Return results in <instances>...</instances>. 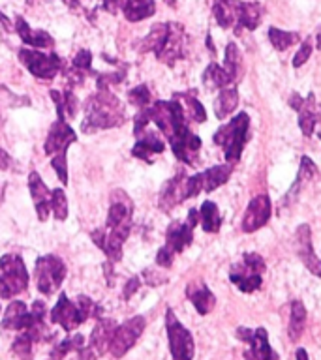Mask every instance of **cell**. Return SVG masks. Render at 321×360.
Segmentation results:
<instances>
[{"label":"cell","instance_id":"cell-39","mask_svg":"<svg viewBox=\"0 0 321 360\" xmlns=\"http://www.w3.org/2000/svg\"><path fill=\"white\" fill-rule=\"evenodd\" d=\"M167 29H169V23H160V25H155L152 29H150L149 36L145 38L143 44H141V49L143 51H152L156 53L158 49L162 47V44H164V40H166L167 36Z\"/></svg>","mask_w":321,"mask_h":360},{"label":"cell","instance_id":"cell-36","mask_svg":"<svg viewBox=\"0 0 321 360\" xmlns=\"http://www.w3.org/2000/svg\"><path fill=\"white\" fill-rule=\"evenodd\" d=\"M203 83H205L207 88H225V86H230L233 83V79L228 75L224 66L212 62L209 64V68L203 74Z\"/></svg>","mask_w":321,"mask_h":360},{"label":"cell","instance_id":"cell-9","mask_svg":"<svg viewBox=\"0 0 321 360\" xmlns=\"http://www.w3.org/2000/svg\"><path fill=\"white\" fill-rule=\"evenodd\" d=\"M117 323L113 319H103L100 317L94 326V331L91 332L89 343L79 351V360H96L102 354H105L111 347V340L117 331Z\"/></svg>","mask_w":321,"mask_h":360},{"label":"cell","instance_id":"cell-18","mask_svg":"<svg viewBox=\"0 0 321 360\" xmlns=\"http://www.w3.org/2000/svg\"><path fill=\"white\" fill-rule=\"evenodd\" d=\"M75 139H77V135H75V132L68 124V120H57L51 126V130H49L44 150H46L47 156L66 154V149L74 143Z\"/></svg>","mask_w":321,"mask_h":360},{"label":"cell","instance_id":"cell-11","mask_svg":"<svg viewBox=\"0 0 321 360\" xmlns=\"http://www.w3.org/2000/svg\"><path fill=\"white\" fill-rule=\"evenodd\" d=\"M145 325L147 321L141 315H136L132 319H128L126 323H122L121 326H117L115 334H113V340H111L110 353L115 356V359H121L130 351V349L136 345L141 334L145 331Z\"/></svg>","mask_w":321,"mask_h":360},{"label":"cell","instance_id":"cell-30","mask_svg":"<svg viewBox=\"0 0 321 360\" xmlns=\"http://www.w3.org/2000/svg\"><path fill=\"white\" fill-rule=\"evenodd\" d=\"M239 105V92H237L235 86H225L222 88L214 102V114L218 116V120L228 119L233 111Z\"/></svg>","mask_w":321,"mask_h":360},{"label":"cell","instance_id":"cell-16","mask_svg":"<svg viewBox=\"0 0 321 360\" xmlns=\"http://www.w3.org/2000/svg\"><path fill=\"white\" fill-rule=\"evenodd\" d=\"M51 321L55 325H60L66 332H74L77 326H81L86 321L83 312L79 309L77 302H72L66 295H60L58 302L51 309Z\"/></svg>","mask_w":321,"mask_h":360},{"label":"cell","instance_id":"cell-15","mask_svg":"<svg viewBox=\"0 0 321 360\" xmlns=\"http://www.w3.org/2000/svg\"><path fill=\"white\" fill-rule=\"evenodd\" d=\"M92 240L107 258V265H115L117 261H121L122 258V244L128 239L126 233L115 231V229L102 227L92 231Z\"/></svg>","mask_w":321,"mask_h":360},{"label":"cell","instance_id":"cell-29","mask_svg":"<svg viewBox=\"0 0 321 360\" xmlns=\"http://www.w3.org/2000/svg\"><path fill=\"white\" fill-rule=\"evenodd\" d=\"M304 328H306V308L301 300H293L289 306V326H287L289 340L299 342L304 334Z\"/></svg>","mask_w":321,"mask_h":360},{"label":"cell","instance_id":"cell-24","mask_svg":"<svg viewBox=\"0 0 321 360\" xmlns=\"http://www.w3.org/2000/svg\"><path fill=\"white\" fill-rule=\"evenodd\" d=\"M186 197V177L184 175H177L175 178H171L169 182L164 186L160 194V208L164 212H169L173 206L181 205Z\"/></svg>","mask_w":321,"mask_h":360},{"label":"cell","instance_id":"cell-26","mask_svg":"<svg viewBox=\"0 0 321 360\" xmlns=\"http://www.w3.org/2000/svg\"><path fill=\"white\" fill-rule=\"evenodd\" d=\"M321 119V109L320 105L315 103L314 94H308V98H304L303 105L299 107V128L303 135L310 138L314 133L315 126Z\"/></svg>","mask_w":321,"mask_h":360},{"label":"cell","instance_id":"cell-41","mask_svg":"<svg viewBox=\"0 0 321 360\" xmlns=\"http://www.w3.org/2000/svg\"><path fill=\"white\" fill-rule=\"evenodd\" d=\"M72 66H74L72 81H74V83H81L83 77H85V74H89V72L92 69V55L86 51V49H81V51L74 57Z\"/></svg>","mask_w":321,"mask_h":360},{"label":"cell","instance_id":"cell-42","mask_svg":"<svg viewBox=\"0 0 321 360\" xmlns=\"http://www.w3.org/2000/svg\"><path fill=\"white\" fill-rule=\"evenodd\" d=\"M51 211L58 222H64L68 218V199L64 189L57 188L51 192Z\"/></svg>","mask_w":321,"mask_h":360},{"label":"cell","instance_id":"cell-12","mask_svg":"<svg viewBox=\"0 0 321 360\" xmlns=\"http://www.w3.org/2000/svg\"><path fill=\"white\" fill-rule=\"evenodd\" d=\"M199 223V211H192L188 212V218H186V222H173L169 227H167L166 233V246L171 253H181L184 252L186 248L192 244V240H194V229L195 225Z\"/></svg>","mask_w":321,"mask_h":360},{"label":"cell","instance_id":"cell-38","mask_svg":"<svg viewBox=\"0 0 321 360\" xmlns=\"http://www.w3.org/2000/svg\"><path fill=\"white\" fill-rule=\"evenodd\" d=\"M241 68H242V55L239 51V47L235 44H228L225 47V64H224V69L228 72L231 79L235 81L241 74Z\"/></svg>","mask_w":321,"mask_h":360},{"label":"cell","instance_id":"cell-28","mask_svg":"<svg viewBox=\"0 0 321 360\" xmlns=\"http://www.w3.org/2000/svg\"><path fill=\"white\" fill-rule=\"evenodd\" d=\"M119 8L132 23L143 21L156 12L155 0H119Z\"/></svg>","mask_w":321,"mask_h":360},{"label":"cell","instance_id":"cell-1","mask_svg":"<svg viewBox=\"0 0 321 360\" xmlns=\"http://www.w3.org/2000/svg\"><path fill=\"white\" fill-rule=\"evenodd\" d=\"M147 113L150 122H155L167 138L177 160L194 167L199 156L201 139L188 128V119L177 98L173 96L171 102H156L155 105H147Z\"/></svg>","mask_w":321,"mask_h":360},{"label":"cell","instance_id":"cell-7","mask_svg":"<svg viewBox=\"0 0 321 360\" xmlns=\"http://www.w3.org/2000/svg\"><path fill=\"white\" fill-rule=\"evenodd\" d=\"M166 331L167 340H169V351H171L173 360H192L195 353L194 336L190 334L186 326L177 319L169 308L166 312Z\"/></svg>","mask_w":321,"mask_h":360},{"label":"cell","instance_id":"cell-45","mask_svg":"<svg viewBox=\"0 0 321 360\" xmlns=\"http://www.w3.org/2000/svg\"><path fill=\"white\" fill-rule=\"evenodd\" d=\"M75 302H77V306H79V309L83 312V315H85L86 319H91V317L92 319H100V317H102V308H100L92 298L81 295Z\"/></svg>","mask_w":321,"mask_h":360},{"label":"cell","instance_id":"cell-53","mask_svg":"<svg viewBox=\"0 0 321 360\" xmlns=\"http://www.w3.org/2000/svg\"><path fill=\"white\" fill-rule=\"evenodd\" d=\"M303 100H304V98H301L297 94V92H295V94H293V96H291V100H289V105H291V107L295 109V111H299V107L303 105Z\"/></svg>","mask_w":321,"mask_h":360},{"label":"cell","instance_id":"cell-56","mask_svg":"<svg viewBox=\"0 0 321 360\" xmlns=\"http://www.w3.org/2000/svg\"><path fill=\"white\" fill-rule=\"evenodd\" d=\"M317 49H321V29L320 32H317Z\"/></svg>","mask_w":321,"mask_h":360},{"label":"cell","instance_id":"cell-46","mask_svg":"<svg viewBox=\"0 0 321 360\" xmlns=\"http://www.w3.org/2000/svg\"><path fill=\"white\" fill-rule=\"evenodd\" d=\"M128 98H130V102H132L133 105H138L139 109L147 107V105H150L149 86L147 85L136 86V88H132V91L128 92Z\"/></svg>","mask_w":321,"mask_h":360},{"label":"cell","instance_id":"cell-19","mask_svg":"<svg viewBox=\"0 0 321 360\" xmlns=\"http://www.w3.org/2000/svg\"><path fill=\"white\" fill-rule=\"evenodd\" d=\"M29 189L30 195H32V201H34L38 220L46 222L47 216H49V211H51V192H49L46 182L41 180V177L36 171L29 175Z\"/></svg>","mask_w":321,"mask_h":360},{"label":"cell","instance_id":"cell-6","mask_svg":"<svg viewBox=\"0 0 321 360\" xmlns=\"http://www.w3.org/2000/svg\"><path fill=\"white\" fill-rule=\"evenodd\" d=\"M34 278H36V286H38V291L41 295H53L57 293L63 286L64 278H66V265L60 258L57 255H41L38 261H36V269H34Z\"/></svg>","mask_w":321,"mask_h":360},{"label":"cell","instance_id":"cell-35","mask_svg":"<svg viewBox=\"0 0 321 360\" xmlns=\"http://www.w3.org/2000/svg\"><path fill=\"white\" fill-rule=\"evenodd\" d=\"M181 105L184 109V114H186V119L194 120V122H205L207 120V111L205 107L201 105L199 100L194 96V94H190V92H184V94H175Z\"/></svg>","mask_w":321,"mask_h":360},{"label":"cell","instance_id":"cell-8","mask_svg":"<svg viewBox=\"0 0 321 360\" xmlns=\"http://www.w3.org/2000/svg\"><path fill=\"white\" fill-rule=\"evenodd\" d=\"M19 60L34 77L46 81L55 79V75L63 68V60L58 55H55V53L46 55V53L36 51V49H21Z\"/></svg>","mask_w":321,"mask_h":360},{"label":"cell","instance_id":"cell-47","mask_svg":"<svg viewBox=\"0 0 321 360\" xmlns=\"http://www.w3.org/2000/svg\"><path fill=\"white\" fill-rule=\"evenodd\" d=\"M53 158V169L57 171L60 182L66 186L68 184V164H66V154H55Z\"/></svg>","mask_w":321,"mask_h":360},{"label":"cell","instance_id":"cell-13","mask_svg":"<svg viewBox=\"0 0 321 360\" xmlns=\"http://www.w3.org/2000/svg\"><path fill=\"white\" fill-rule=\"evenodd\" d=\"M132 199L122 189H115L113 195H111V206L110 212H107V223H105V227L117 229V231L130 234V229H132Z\"/></svg>","mask_w":321,"mask_h":360},{"label":"cell","instance_id":"cell-50","mask_svg":"<svg viewBox=\"0 0 321 360\" xmlns=\"http://www.w3.org/2000/svg\"><path fill=\"white\" fill-rule=\"evenodd\" d=\"M173 259H175V253H171L167 248H160V252L156 255V263L162 269H169L173 265Z\"/></svg>","mask_w":321,"mask_h":360},{"label":"cell","instance_id":"cell-32","mask_svg":"<svg viewBox=\"0 0 321 360\" xmlns=\"http://www.w3.org/2000/svg\"><path fill=\"white\" fill-rule=\"evenodd\" d=\"M235 2L237 0H214L212 13L222 29H235Z\"/></svg>","mask_w":321,"mask_h":360},{"label":"cell","instance_id":"cell-33","mask_svg":"<svg viewBox=\"0 0 321 360\" xmlns=\"http://www.w3.org/2000/svg\"><path fill=\"white\" fill-rule=\"evenodd\" d=\"M51 98L57 103L58 120H66L77 113V98L72 91H51Z\"/></svg>","mask_w":321,"mask_h":360},{"label":"cell","instance_id":"cell-3","mask_svg":"<svg viewBox=\"0 0 321 360\" xmlns=\"http://www.w3.org/2000/svg\"><path fill=\"white\" fill-rule=\"evenodd\" d=\"M248 130H250V116L248 113H239L214 133V143L222 147L228 164H237L241 160L242 150L248 141Z\"/></svg>","mask_w":321,"mask_h":360},{"label":"cell","instance_id":"cell-4","mask_svg":"<svg viewBox=\"0 0 321 360\" xmlns=\"http://www.w3.org/2000/svg\"><path fill=\"white\" fill-rule=\"evenodd\" d=\"M29 286V270L18 253L0 258V298H13Z\"/></svg>","mask_w":321,"mask_h":360},{"label":"cell","instance_id":"cell-21","mask_svg":"<svg viewBox=\"0 0 321 360\" xmlns=\"http://www.w3.org/2000/svg\"><path fill=\"white\" fill-rule=\"evenodd\" d=\"M235 32L239 34L242 29L256 30L263 18V6L259 2H235Z\"/></svg>","mask_w":321,"mask_h":360},{"label":"cell","instance_id":"cell-25","mask_svg":"<svg viewBox=\"0 0 321 360\" xmlns=\"http://www.w3.org/2000/svg\"><path fill=\"white\" fill-rule=\"evenodd\" d=\"M186 297L190 298V302L194 304V308L197 309L199 315L211 314L216 304V297L212 295V291L203 284V281H192L186 287Z\"/></svg>","mask_w":321,"mask_h":360},{"label":"cell","instance_id":"cell-52","mask_svg":"<svg viewBox=\"0 0 321 360\" xmlns=\"http://www.w3.org/2000/svg\"><path fill=\"white\" fill-rule=\"evenodd\" d=\"M10 166H12V158H10L6 150L0 147V169L6 171V169H10Z\"/></svg>","mask_w":321,"mask_h":360},{"label":"cell","instance_id":"cell-2","mask_svg":"<svg viewBox=\"0 0 321 360\" xmlns=\"http://www.w3.org/2000/svg\"><path fill=\"white\" fill-rule=\"evenodd\" d=\"M124 122V107L121 100L111 91H98L92 98H89L85 107V120L81 130L85 133H94L98 130H110L121 126Z\"/></svg>","mask_w":321,"mask_h":360},{"label":"cell","instance_id":"cell-34","mask_svg":"<svg viewBox=\"0 0 321 360\" xmlns=\"http://www.w3.org/2000/svg\"><path fill=\"white\" fill-rule=\"evenodd\" d=\"M199 223L203 231L207 233H218L220 225H222V218H220L218 205L212 201H205L199 208Z\"/></svg>","mask_w":321,"mask_h":360},{"label":"cell","instance_id":"cell-43","mask_svg":"<svg viewBox=\"0 0 321 360\" xmlns=\"http://www.w3.org/2000/svg\"><path fill=\"white\" fill-rule=\"evenodd\" d=\"M32 340L27 332H21L18 338H15V342L12 343V353L18 354L19 359L23 360H30L32 359Z\"/></svg>","mask_w":321,"mask_h":360},{"label":"cell","instance_id":"cell-27","mask_svg":"<svg viewBox=\"0 0 321 360\" xmlns=\"http://www.w3.org/2000/svg\"><path fill=\"white\" fill-rule=\"evenodd\" d=\"M15 32L19 34V38L27 44V46H32V47H53V38L51 34H47L46 30H36V29H30L27 21H25L21 15L15 18Z\"/></svg>","mask_w":321,"mask_h":360},{"label":"cell","instance_id":"cell-23","mask_svg":"<svg viewBox=\"0 0 321 360\" xmlns=\"http://www.w3.org/2000/svg\"><path fill=\"white\" fill-rule=\"evenodd\" d=\"M32 323V315H30L27 304L21 302V300H13L10 306H8L6 314L2 317V323L0 326L4 331H27Z\"/></svg>","mask_w":321,"mask_h":360},{"label":"cell","instance_id":"cell-55","mask_svg":"<svg viewBox=\"0 0 321 360\" xmlns=\"http://www.w3.org/2000/svg\"><path fill=\"white\" fill-rule=\"evenodd\" d=\"M66 4H70V6H77L79 4V0H66Z\"/></svg>","mask_w":321,"mask_h":360},{"label":"cell","instance_id":"cell-20","mask_svg":"<svg viewBox=\"0 0 321 360\" xmlns=\"http://www.w3.org/2000/svg\"><path fill=\"white\" fill-rule=\"evenodd\" d=\"M297 253L304 267L315 276H321V259L315 258L314 248H312V233H310L308 225H301L297 229Z\"/></svg>","mask_w":321,"mask_h":360},{"label":"cell","instance_id":"cell-58","mask_svg":"<svg viewBox=\"0 0 321 360\" xmlns=\"http://www.w3.org/2000/svg\"><path fill=\"white\" fill-rule=\"evenodd\" d=\"M320 139H321V130H320Z\"/></svg>","mask_w":321,"mask_h":360},{"label":"cell","instance_id":"cell-57","mask_svg":"<svg viewBox=\"0 0 321 360\" xmlns=\"http://www.w3.org/2000/svg\"><path fill=\"white\" fill-rule=\"evenodd\" d=\"M167 4H169V6H175V0H166Z\"/></svg>","mask_w":321,"mask_h":360},{"label":"cell","instance_id":"cell-48","mask_svg":"<svg viewBox=\"0 0 321 360\" xmlns=\"http://www.w3.org/2000/svg\"><path fill=\"white\" fill-rule=\"evenodd\" d=\"M312 49H314V46H312V40L310 38H306V40L301 44V47H299L297 55L293 57V66L295 68H301L306 60L310 58V55H312Z\"/></svg>","mask_w":321,"mask_h":360},{"label":"cell","instance_id":"cell-44","mask_svg":"<svg viewBox=\"0 0 321 360\" xmlns=\"http://www.w3.org/2000/svg\"><path fill=\"white\" fill-rule=\"evenodd\" d=\"M314 175H315L314 161L310 160L308 156H303V160H301V169H299V175H297V182H295V188H291V192H289V197H293V194L301 188V184L310 180Z\"/></svg>","mask_w":321,"mask_h":360},{"label":"cell","instance_id":"cell-14","mask_svg":"<svg viewBox=\"0 0 321 360\" xmlns=\"http://www.w3.org/2000/svg\"><path fill=\"white\" fill-rule=\"evenodd\" d=\"M184 49H186V34H184L183 25L169 23L166 40L155 55L160 62L171 66L184 57Z\"/></svg>","mask_w":321,"mask_h":360},{"label":"cell","instance_id":"cell-54","mask_svg":"<svg viewBox=\"0 0 321 360\" xmlns=\"http://www.w3.org/2000/svg\"><path fill=\"white\" fill-rule=\"evenodd\" d=\"M297 360H310L308 353H306V349H303V347L297 349Z\"/></svg>","mask_w":321,"mask_h":360},{"label":"cell","instance_id":"cell-37","mask_svg":"<svg viewBox=\"0 0 321 360\" xmlns=\"http://www.w3.org/2000/svg\"><path fill=\"white\" fill-rule=\"evenodd\" d=\"M85 347V338L83 334H75V336H68L66 340H63L60 343H57L51 351V360H63L64 356L72 351H77L79 353L81 349Z\"/></svg>","mask_w":321,"mask_h":360},{"label":"cell","instance_id":"cell-31","mask_svg":"<svg viewBox=\"0 0 321 360\" xmlns=\"http://www.w3.org/2000/svg\"><path fill=\"white\" fill-rule=\"evenodd\" d=\"M233 173V164H224V166H214L203 173V189L205 192H214L220 186H224L230 180Z\"/></svg>","mask_w":321,"mask_h":360},{"label":"cell","instance_id":"cell-40","mask_svg":"<svg viewBox=\"0 0 321 360\" xmlns=\"http://www.w3.org/2000/svg\"><path fill=\"white\" fill-rule=\"evenodd\" d=\"M269 40L275 49H278V51H286L287 47H291L293 44H297L299 34H295V32H287V30L276 29V27H270Z\"/></svg>","mask_w":321,"mask_h":360},{"label":"cell","instance_id":"cell-17","mask_svg":"<svg viewBox=\"0 0 321 360\" xmlns=\"http://www.w3.org/2000/svg\"><path fill=\"white\" fill-rule=\"evenodd\" d=\"M270 199L269 195L259 194L256 195L250 205H248L247 212H244V218H242V231L244 233H254L265 225V223L270 220Z\"/></svg>","mask_w":321,"mask_h":360},{"label":"cell","instance_id":"cell-5","mask_svg":"<svg viewBox=\"0 0 321 360\" xmlns=\"http://www.w3.org/2000/svg\"><path fill=\"white\" fill-rule=\"evenodd\" d=\"M265 261L259 253H244L241 263L231 267L230 280L242 293H256L263 286Z\"/></svg>","mask_w":321,"mask_h":360},{"label":"cell","instance_id":"cell-22","mask_svg":"<svg viewBox=\"0 0 321 360\" xmlns=\"http://www.w3.org/2000/svg\"><path fill=\"white\" fill-rule=\"evenodd\" d=\"M166 150V143L162 141L160 135H156L155 132H147L138 135V143L133 145L132 154L139 160L147 161V164H152L156 154H162Z\"/></svg>","mask_w":321,"mask_h":360},{"label":"cell","instance_id":"cell-49","mask_svg":"<svg viewBox=\"0 0 321 360\" xmlns=\"http://www.w3.org/2000/svg\"><path fill=\"white\" fill-rule=\"evenodd\" d=\"M203 189V173L186 178V197H195Z\"/></svg>","mask_w":321,"mask_h":360},{"label":"cell","instance_id":"cell-59","mask_svg":"<svg viewBox=\"0 0 321 360\" xmlns=\"http://www.w3.org/2000/svg\"><path fill=\"white\" fill-rule=\"evenodd\" d=\"M49 360H51V359H49Z\"/></svg>","mask_w":321,"mask_h":360},{"label":"cell","instance_id":"cell-10","mask_svg":"<svg viewBox=\"0 0 321 360\" xmlns=\"http://www.w3.org/2000/svg\"><path fill=\"white\" fill-rule=\"evenodd\" d=\"M237 338L248 343V347H250L244 353V359L247 360H280L278 353L270 347L269 334H267L263 326H259L256 331L239 326L237 328Z\"/></svg>","mask_w":321,"mask_h":360},{"label":"cell","instance_id":"cell-51","mask_svg":"<svg viewBox=\"0 0 321 360\" xmlns=\"http://www.w3.org/2000/svg\"><path fill=\"white\" fill-rule=\"evenodd\" d=\"M139 287H141V280H139V278H132V280H128V284H126V287H124V293H122V295H124V298H132V295L136 291H138Z\"/></svg>","mask_w":321,"mask_h":360}]
</instances>
